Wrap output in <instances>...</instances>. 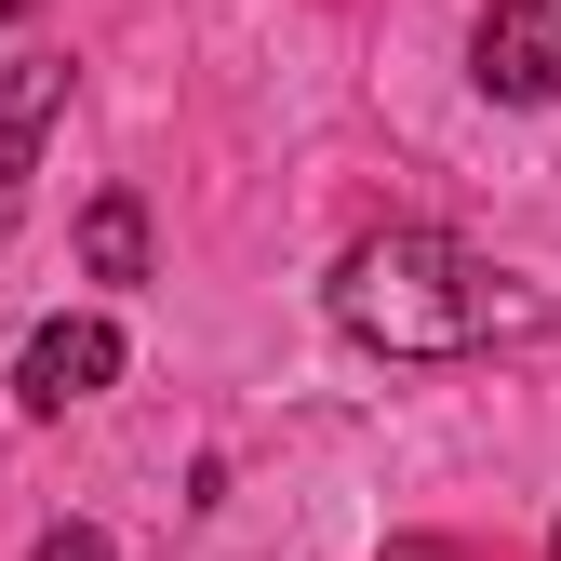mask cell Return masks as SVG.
I'll return each mask as SVG.
<instances>
[{
  "label": "cell",
  "mask_w": 561,
  "mask_h": 561,
  "mask_svg": "<svg viewBox=\"0 0 561 561\" xmlns=\"http://www.w3.org/2000/svg\"><path fill=\"white\" fill-rule=\"evenodd\" d=\"M54 107H67V54H27V67H14V94H0V228L27 215V174H41Z\"/></svg>",
  "instance_id": "cell-4"
},
{
  "label": "cell",
  "mask_w": 561,
  "mask_h": 561,
  "mask_svg": "<svg viewBox=\"0 0 561 561\" xmlns=\"http://www.w3.org/2000/svg\"><path fill=\"white\" fill-rule=\"evenodd\" d=\"M334 321L362 347H388V362H468V347H495L522 321V295L455 228H375L334 267Z\"/></svg>",
  "instance_id": "cell-1"
},
{
  "label": "cell",
  "mask_w": 561,
  "mask_h": 561,
  "mask_svg": "<svg viewBox=\"0 0 561 561\" xmlns=\"http://www.w3.org/2000/svg\"><path fill=\"white\" fill-rule=\"evenodd\" d=\"M548 561H561V535H548Z\"/></svg>",
  "instance_id": "cell-7"
},
{
  "label": "cell",
  "mask_w": 561,
  "mask_h": 561,
  "mask_svg": "<svg viewBox=\"0 0 561 561\" xmlns=\"http://www.w3.org/2000/svg\"><path fill=\"white\" fill-rule=\"evenodd\" d=\"M468 81L495 107H548L561 94V0H495L468 27Z\"/></svg>",
  "instance_id": "cell-3"
},
{
  "label": "cell",
  "mask_w": 561,
  "mask_h": 561,
  "mask_svg": "<svg viewBox=\"0 0 561 561\" xmlns=\"http://www.w3.org/2000/svg\"><path fill=\"white\" fill-rule=\"evenodd\" d=\"M81 267H94V280H148V201L107 187L94 215H81Z\"/></svg>",
  "instance_id": "cell-5"
},
{
  "label": "cell",
  "mask_w": 561,
  "mask_h": 561,
  "mask_svg": "<svg viewBox=\"0 0 561 561\" xmlns=\"http://www.w3.org/2000/svg\"><path fill=\"white\" fill-rule=\"evenodd\" d=\"M27 561H107V535H81V522H54V535H41Z\"/></svg>",
  "instance_id": "cell-6"
},
{
  "label": "cell",
  "mask_w": 561,
  "mask_h": 561,
  "mask_svg": "<svg viewBox=\"0 0 561 561\" xmlns=\"http://www.w3.org/2000/svg\"><path fill=\"white\" fill-rule=\"evenodd\" d=\"M94 388H121V321H107V308H54V321L14 347V401H27V414H81Z\"/></svg>",
  "instance_id": "cell-2"
}]
</instances>
